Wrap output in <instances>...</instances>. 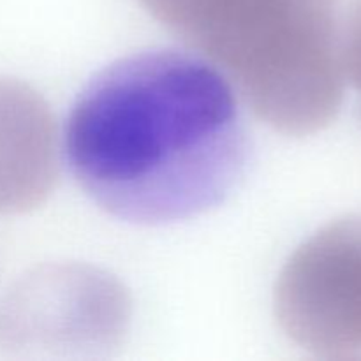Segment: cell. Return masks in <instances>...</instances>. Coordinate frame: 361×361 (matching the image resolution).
Segmentation results:
<instances>
[{
    "instance_id": "obj_1",
    "label": "cell",
    "mask_w": 361,
    "mask_h": 361,
    "mask_svg": "<svg viewBox=\"0 0 361 361\" xmlns=\"http://www.w3.org/2000/svg\"><path fill=\"white\" fill-rule=\"evenodd\" d=\"M63 155L102 210L159 226L224 203L245 175L250 140L235 88L215 63L150 49L88 81L67 118Z\"/></svg>"
},
{
    "instance_id": "obj_2",
    "label": "cell",
    "mask_w": 361,
    "mask_h": 361,
    "mask_svg": "<svg viewBox=\"0 0 361 361\" xmlns=\"http://www.w3.org/2000/svg\"><path fill=\"white\" fill-rule=\"evenodd\" d=\"M221 67L274 129L305 136L341 108L338 0H140Z\"/></svg>"
},
{
    "instance_id": "obj_3",
    "label": "cell",
    "mask_w": 361,
    "mask_h": 361,
    "mask_svg": "<svg viewBox=\"0 0 361 361\" xmlns=\"http://www.w3.org/2000/svg\"><path fill=\"white\" fill-rule=\"evenodd\" d=\"M275 317L317 358H361V217L341 219L298 247L275 288Z\"/></svg>"
},
{
    "instance_id": "obj_4",
    "label": "cell",
    "mask_w": 361,
    "mask_h": 361,
    "mask_svg": "<svg viewBox=\"0 0 361 361\" xmlns=\"http://www.w3.org/2000/svg\"><path fill=\"white\" fill-rule=\"evenodd\" d=\"M129 319L126 293L97 271L53 268L25 279L0 307L4 348H108Z\"/></svg>"
},
{
    "instance_id": "obj_5",
    "label": "cell",
    "mask_w": 361,
    "mask_h": 361,
    "mask_svg": "<svg viewBox=\"0 0 361 361\" xmlns=\"http://www.w3.org/2000/svg\"><path fill=\"white\" fill-rule=\"evenodd\" d=\"M59 176L55 120L44 99L21 81L0 78V214L44 203Z\"/></svg>"
}]
</instances>
